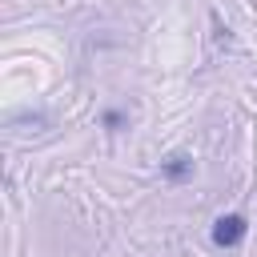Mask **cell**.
<instances>
[{
	"label": "cell",
	"instance_id": "1",
	"mask_svg": "<svg viewBox=\"0 0 257 257\" xmlns=\"http://www.w3.org/2000/svg\"><path fill=\"white\" fill-rule=\"evenodd\" d=\"M245 233H249V221L241 213H225L213 221V245L217 249H237L245 241Z\"/></svg>",
	"mask_w": 257,
	"mask_h": 257
},
{
	"label": "cell",
	"instance_id": "2",
	"mask_svg": "<svg viewBox=\"0 0 257 257\" xmlns=\"http://www.w3.org/2000/svg\"><path fill=\"white\" fill-rule=\"evenodd\" d=\"M189 173H193V161H189V157H169V161H165V177H169V181H181V177H189Z\"/></svg>",
	"mask_w": 257,
	"mask_h": 257
},
{
	"label": "cell",
	"instance_id": "3",
	"mask_svg": "<svg viewBox=\"0 0 257 257\" xmlns=\"http://www.w3.org/2000/svg\"><path fill=\"white\" fill-rule=\"evenodd\" d=\"M120 120H124V116H120V112H104V124H108V128H116V124H120Z\"/></svg>",
	"mask_w": 257,
	"mask_h": 257
}]
</instances>
